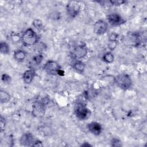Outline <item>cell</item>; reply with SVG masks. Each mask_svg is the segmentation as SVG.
Listing matches in <instances>:
<instances>
[{
    "mask_svg": "<svg viewBox=\"0 0 147 147\" xmlns=\"http://www.w3.org/2000/svg\"><path fill=\"white\" fill-rule=\"evenodd\" d=\"M74 110L75 116L80 120L87 119L91 115V111L84 101H77L75 104Z\"/></svg>",
    "mask_w": 147,
    "mask_h": 147,
    "instance_id": "cell-1",
    "label": "cell"
},
{
    "mask_svg": "<svg viewBox=\"0 0 147 147\" xmlns=\"http://www.w3.org/2000/svg\"><path fill=\"white\" fill-rule=\"evenodd\" d=\"M108 30V24L103 20H99L94 24V32L97 35H103Z\"/></svg>",
    "mask_w": 147,
    "mask_h": 147,
    "instance_id": "cell-10",
    "label": "cell"
},
{
    "mask_svg": "<svg viewBox=\"0 0 147 147\" xmlns=\"http://www.w3.org/2000/svg\"><path fill=\"white\" fill-rule=\"evenodd\" d=\"M116 86L121 89L126 91L130 88L133 85V82L130 76L127 74H121L114 79Z\"/></svg>",
    "mask_w": 147,
    "mask_h": 147,
    "instance_id": "cell-4",
    "label": "cell"
},
{
    "mask_svg": "<svg viewBox=\"0 0 147 147\" xmlns=\"http://www.w3.org/2000/svg\"><path fill=\"white\" fill-rule=\"evenodd\" d=\"M43 59H44V56H43L42 54L39 53V54L36 55L34 56H33V57L32 58V60L36 65H39L42 62Z\"/></svg>",
    "mask_w": 147,
    "mask_h": 147,
    "instance_id": "cell-21",
    "label": "cell"
},
{
    "mask_svg": "<svg viewBox=\"0 0 147 147\" xmlns=\"http://www.w3.org/2000/svg\"><path fill=\"white\" fill-rule=\"evenodd\" d=\"M6 126V120L4 117L2 115L0 118V127H1V132H2L5 130V128Z\"/></svg>",
    "mask_w": 147,
    "mask_h": 147,
    "instance_id": "cell-25",
    "label": "cell"
},
{
    "mask_svg": "<svg viewBox=\"0 0 147 147\" xmlns=\"http://www.w3.org/2000/svg\"><path fill=\"white\" fill-rule=\"evenodd\" d=\"M107 20L112 26H118L125 23L126 21L120 14L117 13H111L107 16Z\"/></svg>",
    "mask_w": 147,
    "mask_h": 147,
    "instance_id": "cell-8",
    "label": "cell"
},
{
    "mask_svg": "<svg viewBox=\"0 0 147 147\" xmlns=\"http://www.w3.org/2000/svg\"><path fill=\"white\" fill-rule=\"evenodd\" d=\"M34 140V137L32 133L26 132L20 137V142L22 146H32Z\"/></svg>",
    "mask_w": 147,
    "mask_h": 147,
    "instance_id": "cell-11",
    "label": "cell"
},
{
    "mask_svg": "<svg viewBox=\"0 0 147 147\" xmlns=\"http://www.w3.org/2000/svg\"><path fill=\"white\" fill-rule=\"evenodd\" d=\"M109 3H111L112 5L114 6H119L125 3V1H110Z\"/></svg>",
    "mask_w": 147,
    "mask_h": 147,
    "instance_id": "cell-27",
    "label": "cell"
},
{
    "mask_svg": "<svg viewBox=\"0 0 147 147\" xmlns=\"http://www.w3.org/2000/svg\"><path fill=\"white\" fill-rule=\"evenodd\" d=\"M88 130L95 136H99L102 131V126L100 123L98 122L92 121L88 123L87 125Z\"/></svg>",
    "mask_w": 147,
    "mask_h": 147,
    "instance_id": "cell-12",
    "label": "cell"
},
{
    "mask_svg": "<svg viewBox=\"0 0 147 147\" xmlns=\"http://www.w3.org/2000/svg\"><path fill=\"white\" fill-rule=\"evenodd\" d=\"M1 80L3 83L8 84L10 83L11 81V78L7 74H3L1 76Z\"/></svg>",
    "mask_w": 147,
    "mask_h": 147,
    "instance_id": "cell-22",
    "label": "cell"
},
{
    "mask_svg": "<svg viewBox=\"0 0 147 147\" xmlns=\"http://www.w3.org/2000/svg\"><path fill=\"white\" fill-rule=\"evenodd\" d=\"M80 146H92V145L87 143V142H84V144H82Z\"/></svg>",
    "mask_w": 147,
    "mask_h": 147,
    "instance_id": "cell-29",
    "label": "cell"
},
{
    "mask_svg": "<svg viewBox=\"0 0 147 147\" xmlns=\"http://www.w3.org/2000/svg\"><path fill=\"white\" fill-rule=\"evenodd\" d=\"M43 70L49 75H58L59 72L61 69L60 65L54 60L47 61L42 67Z\"/></svg>",
    "mask_w": 147,
    "mask_h": 147,
    "instance_id": "cell-6",
    "label": "cell"
},
{
    "mask_svg": "<svg viewBox=\"0 0 147 147\" xmlns=\"http://www.w3.org/2000/svg\"><path fill=\"white\" fill-rule=\"evenodd\" d=\"M10 38L12 42L14 43H18L21 41V36H20V34L17 33L13 32L10 35Z\"/></svg>",
    "mask_w": 147,
    "mask_h": 147,
    "instance_id": "cell-20",
    "label": "cell"
},
{
    "mask_svg": "<svg viewBox=\"0 0 147 147\" xmlns=\"http://www.w3.org/2000/svg\"><path fill=\"white\" fill-rule=\"evenodd\" d=\"M88 53V49L85 44H79L75 46L70 52V57L74 60H80L85 57Z\"/></svg>",
    "mask_w": 147,
    "mask_h": 147,
    "instance_id": "cell-5",
    "label": "cell"
},
{
    "mask_svg": "<svg viewBox=\"0 0 147 147\" xmlns=\"http://www.w3.org/2000/svg\"><path fill=\"white\" fill-rule=\"evenodd\" d=\"M72 68L78 72L80 74H82L84 72L85 67H86V64L84 62L80 60H75L74 62L72 64Z\"/></svg>",
    "mask_w": 147,
    "mask_h": 147,
    "instance_id": "cell-14",
    "label": "cell"
},
{
    "mask_svg": "<svg viewBox=\"0 0 147 147\" xmlns=\"http://www.w3.org/2000/svg\"><path fill=\"white\" fill-rule=\"evenodd\" d=\"M142 37L138 32H131L126 36V41L132 46H139L142 43Z\"/></svg>",
    "mask_w": 147,
    "mask_h": 147,
    "instance_id": "cell-9",
    "label": "cell"
},
{
    "mask_svg": "<svg viewBox=\"0 0 147 147\" xmlns=\"http://www.w3.org/2000/svg\"><path fill=\"white\" fill-rule=\"evenodd\" d=\"M33 26L38 30H41L43 29V24L41 20L40 19H34L32 22Z\"/></svg>",
    "mask_w": 147,
    "mask_h": 147,
    "instance_id": "cell-19",
    "label": "cell"
},
{
    "mask_svg": "<svg viewBox=\"0 0 147 147\" xmlns=\"http://www.w3.org/2000/svg\"><path fill=\"white\" fill-rule=\"evenodd\" d=\"M0 52L3 55H7L10 52V47L9 44L4 41L0 43Z\"/></svg>",
    "mask_w": 147,
    "mask_h": 147,
    "instance_id": "cell-18",
    "label": "cell"
},
{
    "mask_svg": "<svg viewBox=\"0 0 147 147\" xmlns=\"http://www.w3.org/2000/svg\"><path fill=\"white\" fill-rule=\"evenodd\" d=\"M119 35L116 33H111L109 36V41H117Z\"/></svg>",
    "mask_w": 147,
    "mask_h": 147,
    "instance_id": "cell-26",
    "label": "cell"
},
{
    "mask_svg": "<svg viewBox=\"0 0 147 147\" xmlns=\"http://www.w3.org/2000/svg\"><path fill=\"white\" fill-rule=\"evenodd\" d=\"M43 146L42 142L38 140H35L32 145V146Z\"/></svg>",
    "mask_w": 147,
    "mask_h": 147,
    "instance_id": "cell-28",
    "label": "cell"
},
{
    "mask_svg": "<svg viewBox=\"0 0 147 147\" xmlns=\"http://www.w3.org/2000/svg\"><path fill=\"white\" fill-rule=\"evenodd\" d=\"M66 11L68 17L71 18H75L80 13V6L77 1H69L66 5Z\"/></svg>",
    "mask_w": 147,
    "mask_h": 147,
    "instance_id": "cell-7",
    "label": "cell"
},
{
    "mask_svg": "<svg viewBox=\"0 0 147 147\" xmlns=\"http://www.w3.org/2000/svg\"><path fill=\"white\" fill-rule=\"evenodd\" d=\"M49 101V100L46 97L35 100L32 105V115L38 118L42 117L45 114L46 106Z\"/></svg>",
    "mask_w": 147,
    "mask_h": 147,
    "instance_id": "cell-2",
    "label": "cell"
},
{
    "mask_svg": "<svg viewBox=\"0 0 147 147\" xmlns=\"http://www.w3.org/2000/svg\"><path fill=\"white\" fill-rule=\"evenodd\" d=\"M122 145V142L120 140H119L118 138H113L112 139L111 141V146H121Z\"/></svg>",
    "mask_w": 147,
    "mask_h": 147,
    "instance_id": "cell-24",
    "label": "cell"
},
{
    "mask_svg": "<svg viewBox=\"0 0 147 147\" xmlns=\"http://www.w3.org/2000/svg\"><path fill=\"white\" fill-rule=\"evenodd\" d=\"M10 95L6 91L1 90L0 91V102L1 103H5L8 102L10 99Z\"/></svg>",
    "mask_w": 147,
    "mask_h": 147,
    "instance_id": "cell-17",
    "label": "cell"
},
{
    "mask_svg": "<svg viewBox=\"0 0 147 147\" xmlns=\"http://www.w3.org/2000/svg\"><path fill=\"white\" fill-rule=\"evenodd\" d=\"M26 52L22 49H17L13 53V58L17 61L21 62L24 60L26 57Z\"/></svg>",
    "mask_w": 147,
    "mask_h": 147,
    "instance_id": "cell-15",
    "label": "cell"
},
{
    "mask_svg": "<svg viewBox=\"0 0 147 147\" xmlns=\"http://www.w3.org/2000/svg\"><path fill=\"white\" fill-rule=\"evenodd\" d=\"M36 76V72L33 69L25 71L22 74V79L25 84H30Z\"/></svg>",
    "mask_w": 147,
    "mask_h": 147,
    "instance_id": "cell-13",
    "label": "cell"
},
{
    "mask_svg": "<svg viewBox=\"0 0 147 147\" xmlns=\"http://www.w3.org/2000/svg\"><path fill=\"white\" fill-rule=\"evenodd\" d=\"M39 37L34 30L32 28L26 29L21 36V42L26 47L36 44L38 41Z\"/></svg>",
    "mask_w": 147,
    "mask_h": 147,
    "instance_id": "cell-3",
    "label": "cell"
},
{
    "mask_svg": "<svg viewBox=\"0 0 147 147\" xmlns=\"http://www.w3.org/2000/svg\"><path fill=\"white\" fill-rule=\"evenodd\" d=\"M118 40L117 41H109L108 43V48L111 51H113L116 48L118 45Z\"/></svg>",
    "mask_w": 147,
    "mask_h": 147,
    "instance_id": "cell-23",
    "label": "cell"
},
{
    "mask_svg": "<svg viewBox=\"0 0 147 147\" xmlns=\"http://www.w3.org/2000/svg\"><path fill=\"white\" fill-rule=\"evenodd\" d=\"M102 59L105 63L107 64H111L114 60V56L111 51H109L105 53L102 56Z\"/></svg>",
    "mask_w": 147,
    "mask_h": 147,
    "instance_id": "cell-16",
    "label": "cell"
}]
</instances>
